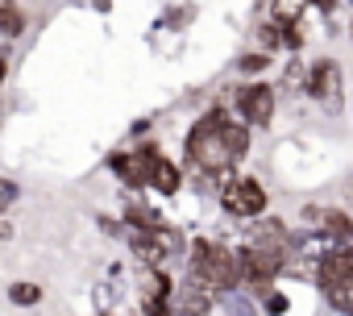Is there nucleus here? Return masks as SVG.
<instances>
[{
  "label": "nucleus",
  "mask_w": 353,
  "mask_h": 316,
  "mask_svg": "<svg viewBox=\"0 0 353 316\" xmlns=\"http://www.w3.org/2000/svg\"><path fill=\"white\" fill-rule=\"evenodd\" d=\"M188 275L208 283L216 295H229L241 287V262H237V250H229L225 241H212V237H196L192 250H188Z\"/></svg>",
  "instance_id": "obj_1"
},
{
  "label": "nucleus",
  "mask_w": 353,
  "mask_h": 316,
  "mask_svg": "<svg viewBox=\"0 0 353 316\" xmlns=\"http://www.w3.org/2000/svg\"><path fill=\"white\" fill-rule=\"evenodd\" d=\"M225 121H229V112L225 108H208L192 129H188V137H183V150H188V158L200 167V171H229V167H237L233 163V154H229V146H225Z\"/></svg>",
  "instance_id": "obj_2"
},
{
  "label": "nucleus",
  "mask_w": 353,
  "mask_h": 316,
  "mask_svg": "<svg viewBox=\"0 0 353 316\" xmlns=\"http://www.w3.org/2000/svg\"><path fill=\"white\" fill-rule=\"evenodd\" d=\"M287 250H274V246H254L245 241L237 250V262H241V287L254 291V295H270L274 291V279L287 270Z\"/></svg>",
  "instance_id": "obj_3"
},
{
  "label": "nucleus",
  "mask_w": 353,
  "mask_h": 316,
  "mask_svg": "<svg viewBox=\"0 0 353 316\" xmlns=\"http://www.w3.org/2000/svg\"><path fill=\"white\" fill-rule=\"evenodd\" d=\"M216 196H221V213L237 217V221H258L266 213V204H270V192L254 175H233Z\"/></svg>",
  "instance_id": "obj_4"
},
{
  "label": "nucleus",
  "mask_w": 353,
  "mask_h": 316,
  "mask_svg": "<svg viewBox=\"0 0 353 316\" xmlns=\"http://www.w3.org/2000/svg\"><path fill=\"white\" fill-rule=\"evenodd\" d=\"M183 250V233L179 229H170V225H162V229H150V233H141V229H129V254L145 266V270H154V266H162L166 258H174Z\"/></svg>",
  "instance_id": "obj_5"
},
{
  "label": "nucleus",
  "mask_w": 353,
  "mask_h": 316,
  "mask_svg": "<svg viewBox=\"0 0 353 316\" xmlns=\"http://www.w3.org/2000/svg\"><path fill=\"white\" fill-rule=\"evenodd\" d=\"M233 108L245 125L254 129H266L274 121V108H279V92L262 79H250V83H237L233 88Z\"/></svg>",
  "instance_id": "obj_6"
},
{
  "label": "nucleus",
  "mask_w": 353,
  "mask_h": 316,
  "mask_svg": "<svg viewBox=\"0 0 353 316\" xmlns=\"http://www.w3.org/2000/svg\"><path fill=\"white\" fill-rule=\"evenodd\" d=\"M307 96L324 112H332V117L345 108V75H341V63L336 59H316L307 67Z\"/></svg>",
  "instance_id": "obj_7"
},
{
  "label": "nucleus",
  "mask_w": 353,
  "mask_h": 316,
  "mask_svg": "<svg viewBox=\"0 0 353 316\" xmlns=\"http://www.w3.org/2000/svg\"><path fill=\"white\" fill-rule=\"evenodd\" d=\"M316 287L324 291V295H332V291H341V287H349L353 283V241H345V246H332L320 262H316Z\"/></svg>",
  "instance_id": "obj_8"
},
{
  "label": "nucleus",
  "mask_w": 353,
  "mask_h": 316,
  "mask_svg": "<svg viewBox=\"0 0 353 316\" xmlns=\"http://www.w3.org/2000/svg\"><path fill=\"white\" fill-rule=\"evenodd\" d=\"M299 217L307 221V229H312V233H320V237H328V241H336V246L353 241V217H349L345 208H328V204H307V208H303Z\"/></svg>",
  "instance_id": "obj_9"
},
{
  "label": "nucleus",
  "mask_w": 353,
  "mask_h": 316,
  "mask_svg": "<svg viewBox=\"0 0 353 316\" xmlns=\"http://www.w3.org/2000/svg\"><path fill=\"white\" fill-rule=\"evenodd\" d=\"M174 312H179V316H208L212 312V304H216V291L208 287V283H200V279H183L179 287H174Z\"/></svg>",
  "instance_id": "obj_10"
},
{
  "label": "nucleus",
  "mask_w": 353,
  "mask_h": 316,
  "mask_svg": "<svg viewBox=\"0 0 353 316\" xmlns=\"http://www.w3.org/2000/svg\"><path fill=\"white\" fill-rule=\"evenodd\" d=\"M150 192L158 196H179L183 192V167L174 158H158L154 171H150Z\"/></svg>",
  "instance_id": "obj_11"
},
{
  "label": "nucleus",
  "mask_w": 353,
  "mask_h": 316,
  "mask_svg": "<svg viewBox=\"0 0 353 316\" xmlns=\"http://www.w3.org/2000/svg\"><path fill=\"white\" fill-rule=\"evenodd\" d=\"M245 241H254V246H274V250H291V233H287V225L274 221V217H258L254 229L245 233Z\"/></svg>",
  "instance_id": "obj_12"
},
{
  "label": "nucleus",
  "mask_w": 353,
  "mask_h": 316,
  "mask_svg": "<svg viewBox=\"0 0 353 316\" xmlns=\"http://www.w3.org/2000/svg\"><path fill=\"white\" fill-rule=\"evenodd\" d=\"M225 146L233 154V163H241V158L250 154V146H254V125H245L241 117H229L225 121Z\"/></svg>",
  "instance_id": "obj_13"
},
{
  "label": "nucleus",
  "mask_w": 353,
  "mask_h": 316,
  "mask_svg": "<svg viewBox=\"0 0 353 316\" xmlns=\"http://www.w3.org/2000/svg\"><path fill=\"white\" fill-rule=\"evenodd\" d=\"M141 299H174V283H170V275L162 266L141 275Z\"/></svg>",
  "instance_id": "obj_14"
},
{
  "label": "nucleus",
  "mask_w": 353,
  "mask_h": 316,
  "mask_svg": "<svg viewBox=\"0 0 353 316\" xmlns=\"http://www.w3.org/2000/svg\"><path fill=\"white\" fill-rule=\"evenodd\" d=\"M0 34L5 38H21L26 34V9L17 0H0Z\"/></svg>",
  "instance_id": "obj_15"
},
{
  "label": "nucleus",
  "mask_w": 353,
  "mask_h": 316,
  "mask_svg": "<svg viewBox=\"0 0 353 316\" xmlns=\"http://www.w3.org/2000/svg\"><path fill=\"white\" fill-rule=\"evenodd\" d=\"M121 221H125L129 229H141V233H150V229H162V225H166L154 208H145V204H137V200L125 208V217H121Z\"/></svg>",
  "instance_id": "obj_16"
},
{
  "label": "nucleus",
  "mask_w": 353,
  "mask_h": 316,
  "mask_svg": "<svg viewBox=\"0 0 353 316\" xmlns=\"http://www.w3.org/2000/svg\"><path fill=\"white\" fill-rule=\"evenodd\" d=\"M303 9H307V0H270V17L279 26H299Z\"/></svg>",
  "instance_id": "obj_17"
},
{
  "label": "nucleus",
  "mask_w": 353,
  "mask_h": 316,
  "mask_svg": "<svg viewBox=\"0 0 353 316\" xmlns=\"http://www.w3.org/2000/svg\"><path fill=\"white\" fill-rule=\"evenodd\" d=\"M9 304H17V308H34V304H42V287L30 283V279H17V283H9Z\"/></svg>",
  "instance_id": "obj_18"
},
{
  "label": "nucleus",
  "mask_w": 353,
  "mask_h": 316,
  "mask_svg": "<svg viewBox=\"0 0 353 316\" xmlns=\"http://www.w3.org/2000/svg\"><path fill=\"white\" fill-rule=\"evenodd\" d=\"M237 67H241V75H262V71L270 67V55H266V50H250V55L237 59Z\"/></svg>",
  "instance_id": "obj_19"
},
{
  "label": "nucleus",
  "mask_w": 353,
  "mask_h": 316,
  "mask_svg": "<svg viewBox=\"0 0 353 316\" xmlns=\"http://www.w3.org/2000/svg\"><path fill=\"white\" fill-rule=\"evenodd\" d=\"M225 304H229V316H258V312H254V304H250L241 291H229V295H225Z\"/></svg>",
  "instance_id": "obj_20"
},
{
  "label": "nucleus",
  "mask_w": 353,
  "mask_h": 316,
  "mask_svg": "<svg viewBox=\"0 0 353 316\" xmlns=\"http://www.w3.org/2000/svg\"><path fill=\"white\" fill-rule=\"evenodd\" d=\"M17 196H21V188H17L13 179H5V175H0V213H5V208H13V204H17Z\"/></svg>",
  "instance_id": "obj_21"
},
{
  "label": "nucleus",
  "mask_w": 353,
  "mask_h": 316,
  "mask_svg": "<svg viewBox=\"0 0 353 316\" xmlns=\"http://www.w3.org/2000/svg\"><path fill=\"white\" fill-rule=\"evenodd\" d=\"M141 312L145 316H179L170 299H141Z\"/></svg>",
  "instance_id": "obj_22"
},
{
  "label": "nucleus",
  "mask_w": 353,
  "mask_h": 316,
  "mask_svg": "<svg viewBox=\"0 0 353 316\" xmlns=\"http://www.w3.org/2000/svg\"><path fill=\"white\" fill-rule=\"evenodd\" d=\"M328 299H332V308H336V312L353 316V283H349V287H341V291H332Z\"/></svg>",
  "instance_id": "obj_23"
},
{
  "label": "nucleus",
  "mask_w": 353,
  "mask_h": 316,
  "mask_svg": "<svg viewBox=\"0 0 353 316\" xmlns=\"http://www.w3.org/2000/svg\"><path fill=\"white\" fill-rule=\"evenodd\" d=\"M266 312H270V316H283V312H287V295H274V291H270V295H266Z\"/></svg>",
  "instance_id": "obj_24"
},
{
  "label": "nucleus",
  "mask_w": 353,
  "mask_h": 316,
  "mask_svg": "<svg viewBox=\"0 0 353 316\" xmlns=\"http://www.w3.org/2000/svg\"><path fill=\"white\" fill-rule=\"evenodd\" d=\"M307 5H316V9H332L336 0H307Z\"/></svg>",
  "instance_id": "obj_25"
},
{
  "label": "nucleus",
  "mask_w": 353,
  "mask_h": 316,
  "mask_svg": "<svg viewBox=\"0 0 353 316\" xmlns=\"http://www.w3.org/2000/svg\"><path fill=\"white\" fill-rule=\"evenodd\" d=\"M345 196H349V204H353V175L345 179Z\"/></svg>",
  "instance_id": "obj_26"
},
{
  "label": "nucleus",
  "mask_w": 353,
  "mask_h": 316,
  "mask_svg": "<svg viewBox=\"0 0 353 316\" xmlns=\"http://www.w3.org/2000/svg\"><path fill=\"white\" fill-rule=\"evenodd\" d=\"M5 71H9V67H5V55H0V83H5Z\"/></svg>",
  "instance_id": "obj_27"
},
{
  "label": "nucleus",
  "mask_w": 353,
  "mask_h": 316,
  "mask_svg": "<svg viewBox=\"0 0 353 316\" xmlns=\"http://www.w3.org/2000/svg\"><path fill=\"white\" fill-rule=\"evenodd\" d=\"M349 42H353V17H349Z\"/></svg>",
  "instance_id": "obj_28"
},
{
  "label": "nucleus",
  "mask_w": 353,
  "mask_h": 316,
  "mask_svg": "<svg viewBox=\"0 0 353 316\" xmlns=\"http://www.w3.org/2000/svg\"><path fill=\"white\" fill-rule=\"evenodd\" d=\"M100 316H117V312H100Z\"/></svg>",
  "instance_id": "obj_29"
},
{
  "label": "nucleus",
  "mask_w": 353,
  "mask_h": 316,
  "mask_svg": "<svg viewBox=\"0 0 353 316\" xmlns=\"http://www.w3.org/2000/svg\"><path fill=\"white\" fill-rule=\"evenodd\" d=\"M349 5H353V0H349Z\"/></svg>",
  "instance_id": "obj_30"
}]
</instances>
